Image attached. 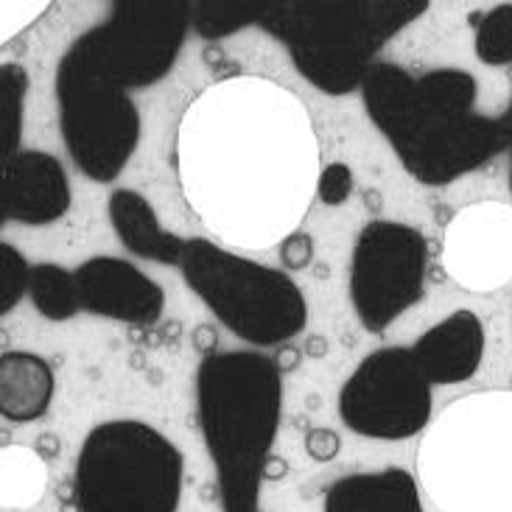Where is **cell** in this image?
<instances>
[{
	"label": "cell",
	"mask_w": 512,
	"mask_h": 512,
	"mask_svg": "<svg viewBox=\"0 0 512 512\" xmlns=\"http://www.w3.org/2000/svg\"><path fill=\"white\" fill-rule=\"evenodd\" d=\"M26 93V70L20 65H3L0 68V146H3V160H9L20 152Z\"/></svg>",
	"instance_id": "cell-22"
},
{
	"label": "cell",
	"mask_w": 512,
	"mask_h": 512,
	"mask_svg": "<svg viewBox=\"0 0 512 512\" xmlns=\"http://www.w3.org/2000/svg\"><path fill=\"white\" fill-rule=\"evenodd\" d=\"M107 210H110L115 236L132 255H138L143 261L180 266L188 241L174 236L160 224L146 196L132 188H118V191H112Z\"/></svg>",
	"instance_id": "cell-17"
},
{
	"label": "cell",
	"mask_w": 512,
	"mask_h": 512,
	"mask_svg": "<svg viewBox=\"0 0 512 512\" xmlns=\"http://www.w3.org/2000/svg\"><path fill=\"white\" fill-rule=\"evenodd\" d=\"M56 378L37 353L12 350L0 356V415L9 423H34L54 401Z\"/></svg>",
	"instance_id": "cell-18"
},
{
	"label": "cell",
	"mask_w": 512,
	"mask_h": 512,
	"mask_svg": "<svg viewBox=\"0 0 512 512\" xmlns=\"http://www.w3.org/2000/svg\"><path fill=\"white\" fill-rule=\"evenodd\" d=\"M322 512H426L417 476L403 468L350 473L325 490Z\"/></svg>",
	"instance_id": "cell-16"
},
{
	"label": "cell",
	"mask_w": 512,
	"mask_h": 512,
	"mask_svg": "<svg viewBox=\"0 0 512 512\" xmlns=\"http://www.w3.org/2000/svg\"><path fill=\"white\" fill-rule=\"evenodd\" d=\"M305 454L314 462H333L342 454V437L333 429H311L305 434Z\"/></svg>",
	"instance_id": "cell-27"
},
{
	"label": "cell",
	"mask_w": 512,
	"mask_h": 512,
	"mask_svg": "<svg viewBox=\"0 0 512 512\" xmlns=\"http://www.w3.org/2000/svg\"><path fill=\"white\" fill-rule=\"evenodd\" d=\"M353 194V171L347 163H331V166L322 168V177H319L317 196L322 199V205L328 208H339L345 205L347 199Z\"/></svg>",
	"instance_id": "cell-25"
},
{
	"label": "cell",
	"mask_w": 512,
	"mask_h": 512,
	"mask_svg": "<svg viewBox=\"0 0 512 512\" xmlns=\"http://www.w3.org/2000/svg\"><path fill=\"white\" fill-rule=\"evenodd\" d=\"M429 9L426 0H266L261 23L294 68L328 96L364 84L375 54Z\"/></svg>",
	"instance_id": "cell-4"
},
{
	"label": "cell",
	"mask_w": 512,
	"mask_h": 512,
	"mask_svg": "<svg viewBox=\"0 0 512 512\" xmlns=\"http://www.w3.org/2000/svg\"><path fill=\"white\" fill-rule=\"evenodd\" d=\"M48 487V468L37 448L3 445L0 451V499L6 510H28L40 504Z\"/></svg>",
	"instance_id": "cell-19"
},
{
	"label": "cell",
	"mask_w": 512,
	"mask_h": 512,
	"mask_svg": "<svg viewBox=\"0 0 512 512\" xmlns=\"http://www.w3.org/2000/svg\"><path fill=\"white\" fill-rule=\"evenodd\" d=\"M443 263L468 289H493L512 275V213L499 205H473L445 227Z\"/></svg>",
	"instance_id": "cell-12"
},
{
	"label": "cell",
	"mask_w": 512,
	"mask_h": 512,
	"mask_svg": "<svg viewBox=\"0 0 512 512\" xmlns=\"http://www.w3.org/2000/svg\"><path fill=\"white\" fill-rule=\"evenodd\" d=\"M266 0H199L191 9V26L205 40H222L250 23H261Z\"/></svg>",
	"instance_id": "cell-21"
},
{
	"label": "cell",
	"mask_w": 512,
	"mask_h": 512,
	"mask_svg": "<svg viewBox=\"0 0 512 512\" xmlns=\"http://www.w3.org/2000/svg\"><path fill=\"white\" fill-rule=\"evenodd\" d=\"M510 191H512V146H510Z\"/></svg>",
	"instance_id": "cell-32"
},
{
	"label": "cell",
	"mask_w": 512,
	"mask_h": 512,
	"mask_svg": "<svg viewBox=\"0 0 512 512\" xmlns=\"http://www.w3.org/2000/svg\"><path fill=\"white\" fill-rule=\"evenodd\" d=\"M431 381L412 347H381L339 389V417L367 440H409L431 423Z\"/></svg>",
	"instance_id": "cell-11"
},
{
	"label": "cell",
	"mask_w": 512,
	"mask_h": 512,
	"mask_svg": "<svg viewBox=\"0 0 512 512\" xmlns=\"http://www.w3.org/2000/svg\"><path fill=\"white\" fill-rule=\"evenodd\" d=\"M196 409L222 510L258 512L283 412L277 361L255 350L205 356L196 373Z\"/></svg>",
	"instance_id": "cell-3"
},
{
	"label": "cell",
	"mask_w": 512,
	"mask_h": 512,
	"mask_svg": "<svg viewBox=\"0 0 512 512\" xmlns=\"http://www.w3.org/2000/svg\"><path fill=\"white\" fill-rule=\"evenodd\" d=\"M59 129L87 180L112 182L140 143V110L124 87L104 79L73 48L56 70Z\"/></svg>",
	"instance_id": "cell-8"
},
{
	"label": "cell",
	"mask_w": 512,
	"mask_h": 512,
	"mask_svg": "<svg viewBox=\"0 0 512 512\" xmlns=\"http://www.w3.org/2000/svg\"><path fill=\"white\" fill-rule=\"evenodd\" d=\"M429 244L403 222H370L356 238L350 261V303L361 328L384 333L426 291Z\"/></svg>",
	"instance_id": "cell-10"
},
{
	"label": "cell",
	"mask_w": 512,
	"mask_h": 512,
	"mask_svg": "<svg viewBox=\"0 0 512 512\" xmlns=\"http://www.w3.org/2000/svg\"><path fill=\"white\" fill-rule=\"evenodd\" d=\"M504 121L512 126V101H510V107H507V112H504Z\"/></svg>",
	"instance_id": "cell-31"
},
{
	"label": "cell",
	"mask_w": 512,
	"mask_h": 512,
	"mask_svg": "<svg viewBox=\"0 0 512 512\" xmlns=\"http://www.w3.org/2000/svg\"><path fill=\"white\" fill-rule=\"evenodd\" d=\"M68 174L54 154L17 152L0 171V222L51 224L70 210Z\"/></svg>",
	"instance_id": "cell-14"
},
{
	"label": "cell",
	"mask_w": 512,
	"mask_h": 512,
	"mask_svg": "<svg viewBox=\"0 0 512 512\" xmlns=\"http://www.w3.org/2000/svg\"><path fill=\"white\" fill-rule=\"evenodd\" d=\"M34 448H37V454H40L45 462H48V459L51 457L56 459V454H59V440H56V437H51V434H42Z\"/></svg>",
	"instance_id": "cell-29"
},
{
	"label": "cell",
	"mask_w": 512,
	"mask_h": 512,
	"mask_svg": "<svg viewBox=\"0 0 512 512\" xmlns=\"http://www.w3.org/2000/svg\"><path fill=\"white\" fill-rule=\"evenodd\" d=\"M485 322L471 308H459L437 322L412 345L431 387H457L471 381L485 361Z\"/></svg>",
	"instance_id": "cell-15"
},
{
	"label": "cell",
	"mask_w": 512,
	"mask_h": 512,
	"mask_svg": "<svg viewBox=\"0 0 512 512\" xmlns=\"http://www.w3.org/2000/svg\"><path fill=\"white\" fill-rule=\"evenodd\" d=\"M417 482L443 512H512V395L451 403L417 448Z\"/></svg>",
	"instance_id": "cell-5"
},
{
	"label": "cell",
	"mask_w": 512,
	"mask_h": 512,
	"mask_svg": "<svg viewBox=\"0 0 512 512\" xmlns=\"http://www.w3.org/2000/svg\"><path fill=\"white\" fill-rule=\"evenodd\" d=\"M188 289L241 342L283 347L308 322V303L286 272L255 263L208 238H188L182 255Z\"/></svg>",
	"instance_id": "cell-7"
},
{
	"label": "cell",
	"mask_w": 512,
	"mask_h": 512,
	"mask_svg": "<svg viewBox=\"0 0 512 512\" xmlns=\"http://www.w3.org/2000/svg\"><path fill=\"white\" fill-rule=\"evenodd\" d=\"M31 286V266L12 244H0V317H6L23 300Z\"/></svg>",
	"instance_id": "cell-24"
},
{
	"label": "cell",
	"mask_w": 512,
	"mask_h": 512,
	"mask_svg": "<svg viewBox=\"0 0 512 512\" xmlns=\"http://www.w3.org/2000/svg\"><path fill=\"white\" fill-rule=\"evenodd\" d=\"M364 110L417 182L443 188L493 157L510 152L512 126L473 110L479 84L468 70L440 68L423 76L392 62L367 70Z\"/></svg>",
	"instance_id": "cell-2"
},
{
	"label": "cell",
	"mask_w": 512,
	"mask_h": 512,
	"mask_svg": "<svg viewBox=\"0 0 512 512\" xmlns=\"http://www.w3.org/2000/svg\"><path fill=\"white\" fill-rule=\"evenodd\" d=\"M76 286L82 297V308L96 317L126 322V325H154L163 317L166 294L160 283H154L135 263L96 255L84 261L76 272Z\"/></svg>",
	"instance_id": "cell-13"
},
{
	"label": "cell",
	"mask_w": 512,
	"mask_h": 512,
	"mask_svg": "<svg viewBox=\"0 0 512 512\" xmlns=\"http://www.w3.org/2000/svg\"><path fill=\"white\" fill-rule=\"evenodd\" d=\"M194 3L185 0H121L101 26L70 48L104 79L129 90L168 76L191 26Z\"/></svg>",
	"instance_id": "cell-9"
},
{
	"label": "cell",
	"mask_w": 512,
	"mask_h": 512,
	"mask_svg": "<svg viewBox=\"0 0 512 512\" xmlns=\"http://www.w3.org/2000/svg\"><path fill=\"white\" fill-rule=\"evenodd\" d=\"M182 199L233 250L280 247L317 199L319 135L289 87L230 76L182 112L174 138Z\"/></svg>",
	"instance_id": "cell-1"
},
{
	"label": "cell",
	"mask_w": 512,
	"mask_h": 512,
	"mask_svg": "<svg viewBox=\"0 0 512 512\" xmlns=\"http://www.w3.org/2000/svg\"><path fill=\"white\" fill-rule=\"evenodd\" d=\"M180 448L143 420H107L84 437L73 471L79 512H177Z\"/></svg>",
	"instance_id": "cell-6"
},
{
	"label": "cell",
	"mask_w": 512,
	"mask_h": 512,
	"mask_svg": "<svg viewBox=\"0 0 512 512\" xmlns=\"http://www.w3.org/2000/svg\"><path fill=\"white\" fill-rule=\"evenodd\" d=\"M31 303L42 317L51 322H68L82 311V297L76 286V275L62 269L59 263H37L31 266Z\"/></svg>",
	"instance_id": "cell-20"
},
{
	"label": "cell",
	"mask_w": 512,
	"mask_h": 512,
	"mask_svg": "<svg viewBox=\"0 0 512 512\" xmlns=\"http://www.w3.org/2000/svg\"><path fill=\"white\" fill-rule=\"evenodd\" d=\"M479 62L490 68L512 65V3L493 6L479 17L476 40H473Z\"/></svg>",
	"instance_id": "cell-23"
},
{
	"label": "cell",
	"mask_w": 512,
	"mask_h": 512,
	"mask_svg": "<svg viewBox=\"0 0 512 512\" xmlns=\"http://www.w3.org/2000/svg\"><path fill=\"white\" fill-rule=\"evenodd\" d=\"M325 353H328V342H325V339H319V336L308 339V356L319 359V356H325Z\"/></svg>",
	"instance_id": "cell-30"
},
{
	"label": "cell",
	"mask_w": 512,
	"mask_h": 512,
	"mask_svg": "<svg viewBox=\"0 0 512 512\" xmlns=\"http://www.w3.org/2000/svg\"><path fill=\"white\" fill-rule=\"evenodd\" d=\"M277 367H280V373H286V370H294L297 364H300V350L291 345L277 347Z\"/></svg>",
	"instance_id": "cell-28"
},
{
	"label": "cell",
	"mask_w": 512,
	"mask_h": 512,
	"mask_svg": "<svg viewBox=\"0 0 512 512\" xmlns=\"http://www.w3.org/2000/svg\"><path fill=\"white\" fill-rule=\"evenodd\" d=\"M277 252H280V263L289 269V272H303V269H308L311 266V261H314V238L308 236V233H291L280 247H277Z\"/></svg>",
	"instance_id": "cell-26"
}]
</instances>
